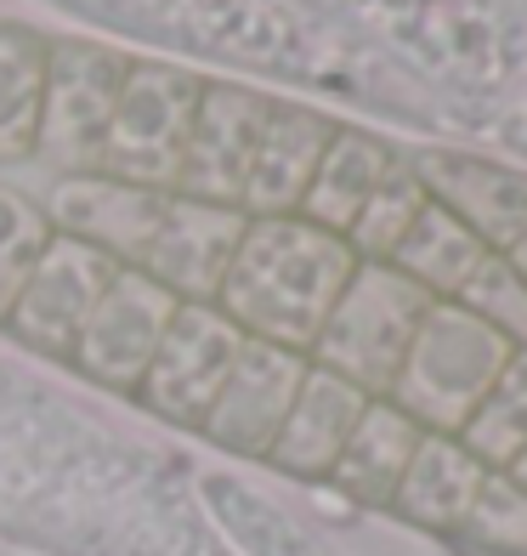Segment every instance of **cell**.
<instances>
[{"mask_svg":"<svg viewBox=\"0 0 527 556\" xmlns=\"http://www.w3.org/2000/svg\"><path fill=\"white\" fill-rule=\"evenodd\" d=\"M425 199H432V193H425L414 160H403L381 188H374V199L363 205V216L346 227L351 256H358V262H391V250L409 239V227H414V216L425 211Z\"/></svg>","mask_w":527,"mask_h":556,"instance_id":"7402d4cb","label":"cell"},{"mask_svg":"<svg viewBox=\"0 0 527 556\" xmlns=\"http://www.w3.org/2000/svg\"><path fill=\"white\" fill-rule=\"evenodd\" d=\"M267 109H272V97H261V91L233 86V80H205L176 193L205 199V205H239L244 176H249V154H256L261 125H267Z\"/></svg>","mask_w":527,"mask_h":556,"instance_id":"30bf717a","label":"cell"},{"mask_svg":"<svg viewBox=\"0 0 527 556\" xmlns=\"http://www.w3.org/2000/svg\"><path fill=\"white\" fill-rule=\"evenodd\" d=\"M420 438L425 432L397 409L391 397H374L363 409V420H358V432H351L346 448H340V460L330 471V489L351 505H369V511H391Z\"/></svg>","mask_w":527,"mask_h":556,"instance_id":"e0dca14e","label":"cell"},{"mask_svg":"<svg viewBox=\"0 0 527 556\" xmlns=\"http://www.w3.org/2000/svg\"><path fill=\"white\" fill-rule=\"evenodd\" d=\"M425 193L448 205L476 239H483L493 256L527 233V176L511 165H493V160H465V154H425L414 160Z\"/></svg>","mask_w":527,"mask_h":556,"instance_id":"9a60e30c","label":"cell"},{"mask_svg":"<svg viewBox=\"0 0 527 556\" xmlns=\"http://www.w3.org/2000/svg\"><path fill=\"white\" fill-rule=\"evenodd\" d=\"M46 239H52L46 205L0 182V330H7L17 295H23V285H29V267L46 250Z\"/></svg>","mask_w":527,"mask_h":556,"instance_id":"603a6c76","label":"cell"},{"mask_svg":"<svg viewBox=\"0 0 527 556\" xmlns=\"http://www.w3.org/2000/svg\"><path fill=\"white\" fill-rule=\"evenodd\" d=\"M165 199L170 193L119 182V176H103V170H80V176H57L52 199H46V216H52L57 233L97 244L119 267H142L147 244H154V227L165 216Z\"/></svg>","mask_w":527,"mask_h":556,"instance_id":"7c38bea8","label":"cell"},{"mask_svg":"<svg viewBox=\"0 0 527 556\" xmlns=\"http://www.w3.org/2000/svg\"><path fill=\"white\" fill-rule=\"evenodd\" d=\"M465 528H483L499 551H527V494L511 483V477L493 471Z\"/></svg>","mask_w":527,"mask_h":556,"instance_id":"d4e9b609","label":"cell"},{"mask_svg":"<svg viewBox=\"0 0 527 556\" xmlns=\"http://www.w3.org/2000/svg\"><path fill=\"white\" fill-rule=\"evenodd\" d=\"M505 262L516 267V278H522V285H527V233H522V239H516V244L505 250Z\"/></svg>","mask_w":527,"mask_h":556,"instance_id":"484cf974","label":"cell"},{"mask_svg":"<svg viewBox=\"0 0 527 556\" xmlns=\"http://www.w3.org/2000/svg\"><path fill=\"white\" fill-rule=\"evenodd\" d=\"M312 358L307 352H290V346H272V341H249L239 346V358L228 369V387H221L216 409L205 415V432L216 448L244 454V460H267L272 443H279L284 420L295 409V392L307 381Z\"/></svg>","mask_w":527,"mask_h":556,"instance_id":"9c48e42d","label":"cell"},{"mask_svg":"<svg viewBox=\"0 0 527 556\" xmlns=\"http://www.w3.org/2000/svg\"><path fill=\"white\" fill-rule=\"evenodd\" d=\"M460 301H465L471 313H483L493 330H505L516 346H527V285L516 278V267L505 256H488L483 273L465 285Z\"/></svg>","mask_w":527,"mask_h":556,"instance_id":"cb8c5ba5","label":"cell"},{"mask_svg":"<svg viewBox=\"0 0 527 556\" xmlns=\"http://www.w3.org/2000/svg\"><path fill=\"white\" fill-rule=\"evenodd\" d=\"M369 403L374 397L363 387H351V381H340L335 369L312 364L307 381H300V392H295V409L284 420L279 443H272V454H267V466L284 471V477H300V483H330L340 448H346L351 432H358Z\"/></svg>","mask_w":527,"mask_h":556,"instance_id":"5bb4252c","label":"cell"},{"mask_svg":"<svg viewBox=\"0 0 527 556\" xmlns=\"http://www.w3.org/2000/svg\"><path fill=\"white\" fill-rule=\"evenodd\" d=\"M425 313H432V295L409 285L391 262H358L312 346V364L335 369L340 381L363 387L369 397H386L397 387V369H403Z\"/></svg>","mask_w":527,"mask_h":556,"instance_id":"3957f363","label":"cell"},{"mask_svg":"<svg viewBox=\"0 0 527 556\" xmlns=\"http://www.w3.org/2000/svg\"><path fill=\"white\" fill-rule=\"evenodd\" d=\"M176 307H182V301H176L159 278H147L142 267H119V278L108 285V295L97 301V313L80 330V341H74L68 364L97 387L137 397Z\"/></svg>","mask_w":527,"mask_h":556,"instance_id":"ba28073f","label":"cell"},{"mask_svg":"<svg viewBox=\"0 0 527 556\" xmlns=\"http://www.w3.org/2000/svg\"><path fill=\"white\" fill-rule=\"evenodd\" d=\"M46 58H52L46 35L23 29V23H0V165L35 160L40 109H46Z\"/></svg>","mask_w":527,"mask_h":556,"instance_id":"ffe728a7","label":"cell"},{"mask_svg":"<svg viewBox=\"0 0 527 556\" xmlns=\"http://www.w3.org/2000/svg\"><path fill=\"white\" fill-rule=\"evenodd\" d=\"M397 165H403V154H397L386 137L358 131V125H335V137H330V148H323L318 176H312V188H307L295 216H307L312 227H323V233L346 239V227L363 216L374 188H381Z\"/></svg>","mask_w":527,"mask_h":556,"instance_id":"ac0fdd59","label":"cell"},{"mask_svg":"<svg viewBox=\"0 0 527 556\" xmlns=\"http://www.w3.org/2000/svg\"><path fill=\"white\" fill-rule=\"evenodd\" d=\"M131 58L97 40H52L46 58V109H40V142L35 160L57 165V176L97 170L103 160L108 119L119 109Z\"/></svg>","mask_w":527,"mask_h":556,"instance_id":"5b68a950","label":"cell"},{"mask_svg":"<svg viewBox=\"0 0 527 556\" xmlns=\"http://www.w3.org/2000/svg\"><path fill=\"white\" fill-rule=\"evenodd\" d=\"M114 278H119L114 256H103L97 244L74 239V233H57V227H52V239H46V250L35 256L29 285H23L17 307L7 318V330L23 346H35V352H46V358L68 364L74 341H80V330L91 324L97 301L108 295Z\"/></svg>","mask_w":527,"mask_h":556,"instance_id":"52a82bcc","label":"cell"},{"mask_svg":"<svg viewBox=\"0 0 527 556\" xmlns=\"http://www.w3.org/2000/svg\"><path fill=\"white\" fill-rule=\"evenodd\" d=\"M488 477L493 471L460 438L425 432L414 460H409L403 489L391 500V511L414 528H432V534H460L476 511V500H483V489H488Z\"/></svg>","mask_w":527,"mask_h":556,"instance_id":"2e32d148","label":"cell"},{"mask_svg":"<svg viewBox=\"0 0 527 556\" xmlns=\"http://www.w3.org/2000/svg\"><path fill=\"white\" fill-rule=\"evenodd\" d=\"M493 256V250L471 233V227L437 205V199H425V211L414 216L409 239L391 250V267L409 278V285H420L432 301H460L465 285L476 273H483V262Z\"/></svg>","mask_w":527,"mask_h":556,"instance_id":"d6986e66","label":"cell"},{"mask_svg":"<svg viewBox=\"0 0 527 556\" xmlns=\"http://www.w3.org/2000/svg\"><path fill=\"white\" fill-rule=\"evenodd\" d=\"M330 137H335L330 114L272 103L267 125H261V142H256V154H249L239 211L249 222L256 216H295L307 188H312V176H318V160H323V148H330Z\"/></svg>","mask_w":527,"mask_h":556,"instance_id":"4fadbf2b","label":"cell"},{"mask_svg":"<svg viewBox=\"0 0 527 556\" xmlns=\"http://www.w3.org/2000/svg\"><path fill=\"white\" fill-rule=\"evenodd\" d=\"M499 477H511V483H516V489L527 494V448H522V454H516V460H511L505 471H499Z\"/></svg>","mask_w":527,"mask_h":556,"instance_id":"4316f807","label":"cell"},{"mask_svg":"<svg viewBox=\"0 0 527 556\" xmlns=\"http://www.w3.org/2000/svg\"><path fill=\"white\" fill-rule=\"evenodd\" d=\"M351 273H358V256L340 233H323L307 216H256L221 278L216 307L249 341H272L312 358Z\"/></svg>","mask_w":527,"mask_h":556,"instance_id":"6da1fadb","label":"cell"},{"mask_svg":"<svg viewBox=\"0 0 527 556\" xmlns=\"http://www.w3.org/2000/svg\"><path fill=\"white\" fill-rule=\"evenodd\" d=\"M249 216L239 205H205V199H165V216L154 227V244L142 256V273L159 278L176 301H216L228 278Z\"/></svg>","mask_w":527,"mask_h":556,"instance_id":"8fae6325","label":"cell"},{"mask_svg":"<svg viewBox=\"0 0 527 556\" xmlns=\"http://www.w3.org/2000/svg\"><path fill=\"white\" fill-rule=\"evenodd\" d=\"M198 97H205L198 74L170 68V63H131L97 170L119 176V182H137V188H154V193H176Z\"/></svg>","mask_w":527,"mask_h":556,"instance_id":"277c9868","label":"cell"},{"mask_svg":"<svg viewBox=\"0 0 527 556\" xmlns=\"http://www.w3.org/2000/svg\"><path fill=\"white\" fill-rule=\"evenodd\" d=\"M460 443L488 471H505L516 454L527 448V346H516V358L505 364V375H499L493 392L483 397V409L465 420Z\"/></svg>","mask_w":527,"mask_h":556,"instance_id":"44dd1931","label":"cell"},{"mask_svg":"<svg viewBox=\"0 0 527 556\" xmlns=\"http://www.w3.org/2000/svg\"><path fill=\"white\" fill-rule=\"evenodd\" d=\"M511 358H516V341L493 330L483 313H471L465 301H432L403 369H397V387L386 397L420 432L460 438Z\"/></svg>","mask_w":527,"mask_h":556,"instance_id":"7a4b0ae2","label":"cell"},{"mask_svg":"<svg viewBox=\"0 0 527 556\" xmlns=\"http://www.w3.org/2000/svg\"><path fill=\"white\" fill-rule=\"evenodd\" d=\"M239 346H244V330L216 301H182L159 352H154V364L142 375V387H137V403L170 426L198 432L205 415L216 409L221 387H228Z\"/></svg>","mask_w":527,"mask_h":556,"instance_id":"8992f818","label":"cell"}]
</instances>
